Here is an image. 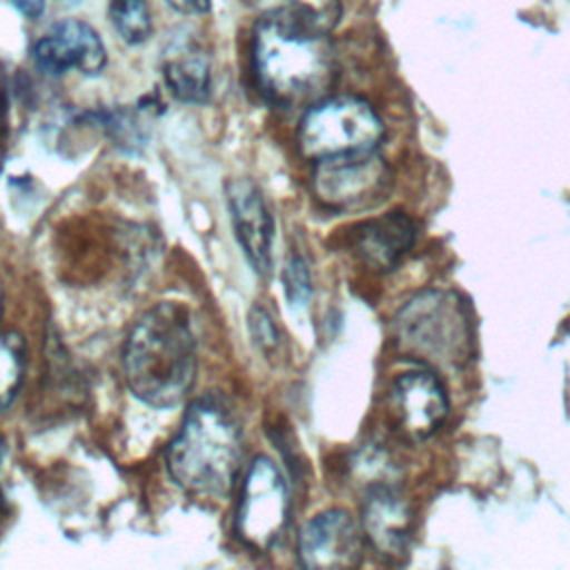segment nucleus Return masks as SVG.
I'll return each mask as SVG.
<instances>
[{"label":"nucleus","mask_w":570,"mask_h":570,"mask_svg":"<svg viewBox=\"0 0 570 570\" xmlns=\"http://www.w3.org/2000/svg\"><path fill=\"white\" fill-rule=\"evenodd\" d=\"M361 528L367 546L385 561H401L412 541V510L396 485H376L365 492Z\"/></svg>","instance_id":"obj_12"},{"label":"nucleus","mask_w":570,"mask_h":570,"mask_svg":"<svg viewBox=\"0 0 570 570\" xmlns=\"http://www.w3.org/2000/svg\"><path fill=\"white\" fill-rule=\"evenodd\" d=\"M254 71L276 107H312L330 96L336 60L327 36L261 16L254 29Z\"/></svg>","instance_id":"obj_2"},{"label":"nucleus","mask_w":570,"mask_h":570,"mask_svg":"<svg viewBox=\"0 0 570 570\" xmlns=\"http://www.w3.org/2000/svg\"><path fill=\"white\" fill-rule=\"evenodd\" d=\"M225 191L236 240L252 269L267 276L274 265V218L269 207L252 180H229Z\"/></svg>","instance_id":"obj_11"},{"label":"nucleus","mask_w":570,"mask_h":570,"mask_svg":"<svg viewBox=\"0 0 570 570\" xmlns=\"http://www.w3.org/2000/svg\"><path fill=\"white\" fill-rule=\"evenodd\" d=\"M247 321H249V334H252L256 347H258L261 352L269 354V352L276 347V343H278V330H276L272 316L267 314L265 307L254 305V307L249 309Z\"/></svg>","instance_id":"obj_19"},{"label":"nucleus","mask_w":570,"mask_h":570,"mask_svg":"<svg viewBox=\"0 0 570 570\" xmlns=\"http://www.w3.org/2000/svg\"><path fill=\"white\" fill-rule=\"evenodd\" d=\"M365 537L361 521L343 508L314 514L298 532L296 552L303 568L345 570L361 563Z\"/></svg>","instance_id":"obj_8"},{"label":"nucleus","mask_w":570,"mask_h":570,"mask_svg":"<svg viewBox=\"0 0 570 570\" xmlns=\"http://www.w3.org/2000/svg\"><path fill=\"white\" fill-rule=\"evenodd\" d=\"M396 350L430 370H461L474 356V327L461 294L421 289L392 318Z\"/></svg>","instance_id":"obj_4"},{"label":"nucleus","mask_w":570,"mask_h":570,"mask_svg":"<svg viewBox=\"0 0 570 570\" xmlns=\"http://www.w3.org/2000/svg\"><path fill=\"white\" fill-rule=\"evenodd\" d=\"M2 131H4V107L0 102V136H2Z\"/></svg>","instance_id":"obj_22"},{"label":"nucleus","mask_w":570,"mask_h":570,"mask_svg":"<svg viewBox=\"0 0 570 570\" xmlns=\"http://www.w3.org/2000/svg\"><path fill=\"white\" fill-rule=\"evenodd\" d=\"M416 240L414 220L403 212L381 214L363 220L352 232L354 256L374 272L394 269Z\"/></svg>","instance_id":"obj_13"},{"label":"nucleus","mask_w":570,"mask_h":570,"mask_svg":"<svg viewBox=\"0 0 570 570\" xmlns=\"http://www.w3.org/2000/svg\"><path fill=\"white\" fill-rule=\"evenodd\" d=\"M289 517V490L281 470L267 456H258L245 472L236 512L238 537L267 550L283 534Z\"/></svg>","instance_id":"obj_7"},{"label":"nucleus","mask_w":570,"mask_h":570,"mask_svg":"<svg viewBox=\"0 0 570 570\" xmlns=\"http://www.w3.org/2000/svg\"><path fill=\"white\" fill-rule=\"evenodd\" d=\"M109 20L127 45H142L151 36V13L147 0H111Z\"/></svg>","instance_id":"obj_17"},{"label":"nucleus","mask_w":570,"mask_h":570,"mask_svg":"<svg viewBox=\"0 0 570 570\" xmlns=\"http://www.w3.org/2000/svg\"><path fill=\"white\" fill-rule=\"evenodd\" d=\"M390 405L396 423L412 439L434 434L450 410L445 385L430 367L399 374L390 390Z\"/></svg>","instance_id":"obj_10"},{"label":"nucleus","mask_w":570,"mask_h":570,"mask_svg":"<svg viewBox=\"0 0 570 570\" xmlns=\"http://www.w3.org/2000/svg\"><path fill=\"white\" fill-rule=\"evenodd\" d=\"M198 350L187 307L158 303L131 327L122 370L129 392L145 405L169 410L180 405L194 387Z\"/></svg>","instance_id":"obj_1"},{"label":"nucleus","mask_w":570,"mask_h":570,"mask_svg":"<svg viewBox=\"0 0 570 570\" xmlns=\"http://www.w3.org/2000/svg\"><path fill=\"white\" fill-rule=\"evenodd\" d=\"M392 171L379 151L336 156L314 163L312 191L332 212H361L385 200Z\"/></svg>","instance_id":"obj_6"},{"label":"nucleus","mask_w":570,"mask_h":570,"mask_svg":"<svg viewBox=\"0 0 570 570\" xmlns=\"http://www.w3.org/2000/svg\"><path fill=\"white\" fill-rule=\"evenodd\" d=\"M385 136L376 109L356 96H327L307 107L298 125V149L312 160L374 151Z\"/></svg>","instance_id":"obj_5"},{"label":"nucleus","mask_w":570,"mask_h":570,"mask_svg":"<svg viewBox=\"0 0 570 570\" xmlns=\"http://www.w3.org/2000/svg\"><path fill=\"white\" fill-rule=\"evenodd\" d=\"M165 2L183 16H205L212 9V0H165Z\"/></svg>","instance_id":"obj_20"},{"label":"nucleus","mask_w":570,"mask_h":570,"mask_svg":"<svg viewBox=\"0 0 570 570\" xmlns=\"http://www.w3.org/2000/svg\"><path fill=\"white\" fill-rule=\"evenodd\" d=\"M9 2L27 20H38L45 13V0H9Z\"/></svg>","instance_id":"obj_21"},{"label":"nucleus","mask_w":570,"mask_h":570,"mask_svg":"<svg viewBox=\"0 0 570 570\" xmlns=\"http://www.w3.org/2000/svg\"><path fill=\"white\" fill-rule=\"evenodd\" d=\"M33 62L47 76L76 69L82 76H98L107 65V49L98 31L82 20H60L33 45Z\"/></svg>","instance_id":"obj_9"},{"label":"nucleus","mask_w":570,"mask_h":570,"mask_svg":"<svg viewBox=\"0 0 570 570\" xmlns=\"http://www.w3.org/2000/svg\"><path fill=\"white\" fill-rule=\"evenodd\" d=\"M27 370L24 338L13 332H0V410L13 405Z\"/></svg>","instance_id":"obj_16"},{"label":"nucleus","mask_w":570,"mask_h":570,"mask_svg":"<svg viewBox=\"0 0 570 570\" xmlns=\"http://www.w3.org/2000/svg\"><path fill=\"white\" fill-rule=\"evenodd\" d=\"M283 285H285V294L292 305H296V307L307 305L309 294H312V278H309L307 263L301 256H292L285 263Z\"/></svg>","instance_id":"obj_18"},{"label":"nucleus","mask_w":570,"mask_h":570,"mask_svg":"<svg viewBox=\"0 0 570 570\" xmlns=\"http://www.w3.org/2000/svg\"><path fill=\"white\" fill-rule=\"evenodd\" d=\"M0 314H2V292H0Z\"/></svg>","instance_id":"obj_24"},{"label":"nucleus","mask_w":570,"mask_h":570,"mask_svg":"<svg viewBox=\"0 0 570 570\" xmlns=\"http://www.w3.org/2000/svg\"><path fill=\"white\" fill-rule=\"evenodd\" d=\"M163 76L169 91L189 105H203L212 91V62L203 45L183 29L163 49Z\"/></svg>","instance_id":"obj_14"},{"label":"nucleus","mask_w":570,"mask_h":570,"mask_svg":"<svg viewBox=\"0 0 570 570\" xmlns=\"http://www.w3.org/2000/svg\"><path fill=\"white\" fill-rule=\"evenodd\" d=\"M240 456V428L234 414L216 399H198L171 439L165 463L180 490L216 499L234 488Z\"/></svg>","instance_id":"obj_3"},{"label":"nucleus","mask_w":570,"mask_h":570,"mask_svg":"<svg viewBox=\"0 0 570 570\" xmlns=\"http://www.w3.org/2000/svg\"><path fill=\"white\" fill-rule=\"evenodd\" d=\"M60 4H65V7H76V4H80L82 0H58Z\"/></svg>","instance_id":"obj_23"},{"label":"nucleus","mask_w":570,"mask_h":570,"mask_svg":"<svg viewBox=\"0 0 570 570\" xmlns=\"http://www.w3.org/2000/svg\"><path fill=\"white\" fill-rule=\"evenodd\" d=\"M263 16L327 36L341 20V0H256Z\"/></svg>","instance_id":"obj_15"}]
</instances>
